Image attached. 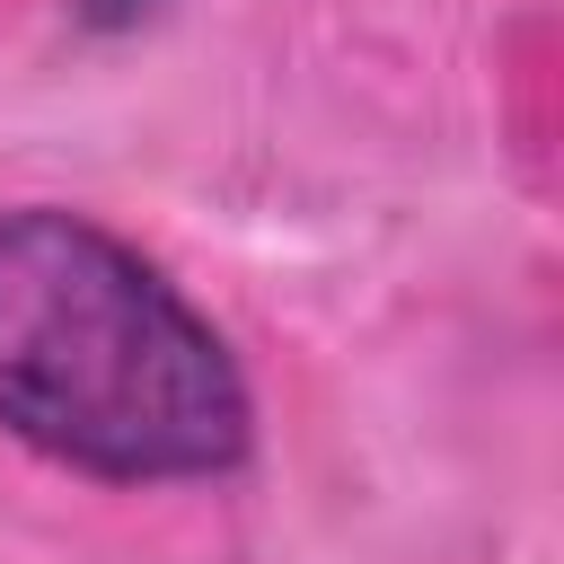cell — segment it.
Returning <instances> with one entry per match:
<instances>
[{
  "label": "cell",
  "mask_w": 564,
  "mask_h": 564,
  "mask_svg": "<svg viewBox=\"0 0 564 564\" xmlns=\"http://www.w3.org/2000/svg\"><path fill=\"white\" fill-rule=\"evenodd\" d=\"M0 423L106 485L247 458V379L194 300L79 212L0 220Z\"/></svg>",
  "instance_id": "cell-1"
}]
</instances>
